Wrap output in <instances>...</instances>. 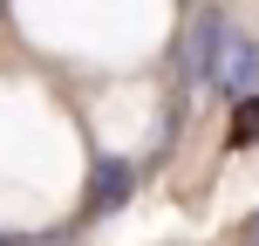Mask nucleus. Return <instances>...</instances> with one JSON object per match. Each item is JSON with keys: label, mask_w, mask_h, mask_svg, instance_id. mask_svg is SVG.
I'll return each mask as SVG.
<instances>
[{"label": "nucleus", "mask_w": 259, "mask_h": 246, "mask_svg": "<svg viewBox=\"0 0 259 246\" xmlns=\"http://www.w3.org/2000/svg\"><path fill=\"white\" fill-rule=\"evenodd\" d=\"M198 41H205V82L225 96H259V41L225 14H198Z\"/></svg>", "instance_id": "nucleus-1"}, {"label": "nucleus", "mask_w": 259, "mask_h": 246, "mask_svg": "<svg viewBox=\"0 0 259 246\" xmlns=\"http://www.w3.org/2000/svg\"><path fill=\"white\" fill-rule=\"evenodd\" d=\"M89 185H96V192H89V219H103L109 205H123V198H130V185H137V171H130L123 157H103Z\"/></svg>", "instance_id": "nucleus-2"}, {"label": "nucleus", "mask_w": 259, "mask_h": 246, "mask_svg": "<svg viewBox=\"0 0 259 246\" xmlns=\"http://www.w3.org/2000/svg\"><path fill=\"white\" fill-rule=\"evenodd\" d=\"M232 144H259V96H246L232 117Z\"/></svg>", "instance_id": "nucleus-3"}, {"label": "nucleus", "mask_w": 259, "mask_h": 246, "mask_svg": "<svg viewBox=\"0 0 259 246\" xmlns=\"http://www.w3.org/2000/svg\"><path fill=\"white\" fill-rule=\"evenodd\" d=\"M246 246H259V212H252V226H246Z\"/></svg>", "instance_id": "nucleus-4"}]
</instances>
